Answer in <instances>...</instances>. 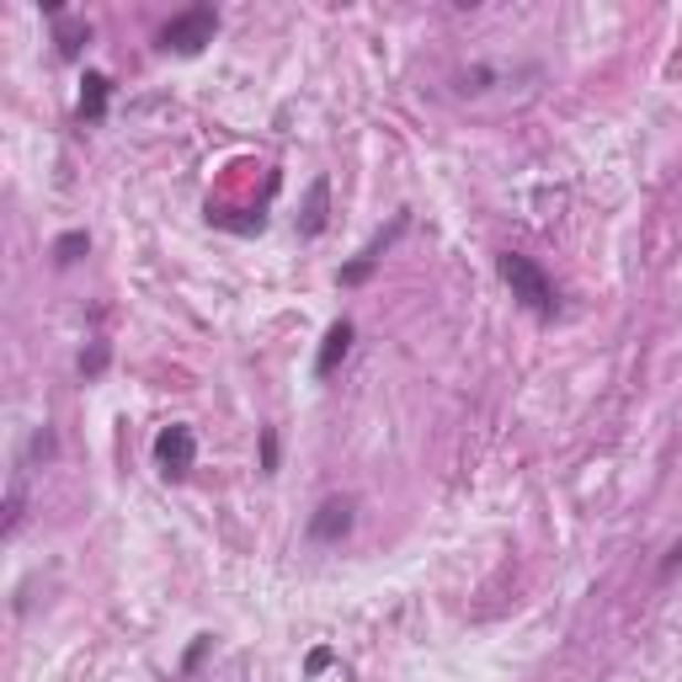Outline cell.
<instances>
[{
  "label": "cell",
  "instance_id": "1",
  "mask_svg": "<svg viewBox=\"0 0 682 682\" xmlns=\"http://www.w3.org/2000/svg\"><path fill=\"white\" fill-rule=\"evenodd\" d=\"M496 272H502V283L512 288V298L538 315V321H555L560 315V288H555V277L538 267L534 256H523V251H502L496 256Z\"/></svg>",
  "mask_w": 682,
  "mask_h": 682
},
{
  "label": "cell",
  "instance_id": "2",
  "mask_svg": "<svg viewBox=\"0 0 682 682\" xmlns=\"http://www.w3.org/2000/svg\"><path fill=\"white\" fill-rule=\"evenodd\" d=\"M213 32H219V11H213V6H187V11H177V17L160 28V54L192 60V54H203L208 43H213Z\"/></svg>",
  "mask_w": 682,
  "mask_h": 682
},
{
  "label": "cell",
  "instance_id": "3",
  "mask_svg": "<svg viewBox=\"0 0 682 682\" xmlns=\"http://www.w3.org/2000/svg\"><path fill=\"white\" fill-rule=\"evenodd\" d=\"M406 230H411V208H395V219H389L385 230H379V235L368 240V245L357 251L353 262H342V272H336V283H342V288H363V283H368V277L379 272V262H385L389 251H395V240L406 235Z\"/></svg>",
  "mask_w": 682,
  "mask_h": 682
},
{
  "label": "cell",
  "instance_id": "4",
  "mask_svg": "<svg viewBox=\"0 0 682 682\" xmlns=\"http://www.w3.org/2000/svg\"><path fill=\"white\" fill-rule=\"evenodd\" d=\"M155 464H160V475L166 480H187L192 475V464H198V432H192L187 421L160 427V438H155Z\"/></svg>",
  "mask_w": 682,
  "mask_h": 682
},
{
  "label": "cell",
  "instance_id": "5",
  "mask_svg": "<svg viewBox=\"0 0 682 682\" xmlns=\"http://www.w3.org/2000/svg\"><path fill=\"white\" fill-rule=\"evenodd\" d=\"M353 523H357V502H353V496H326V502L309 512L304 538H309V544H342V538L353 534Z\"/></svg>",
  "mask_w": 682,
  "mask_h": 682
},
{
  "label": "cell",
  "instance_id": "6",
  "mask_svg": "<svg viewBox=\"0 0 682 682\" xmlns=\"http://www.w3.org/2000/svg\"><path fill=\"white\" fill-rule=\"evenodd\" d=\"M326 224H330V177L321 171V177L309 181V192H304V208H298V235L315 240V235H326Z\"/></svg>",
  "mask_w": 682,
  "mask_h": 682
},
{
  "label": "cell",
  "instance_id": "7",
  "mask_svg": "<svg viewBox=\"0 0 682 682\" xmlns=\"http://www.w3.org/2000/svg\"><path fill=\"white\" fill-rule=\"evenodd\" d=\"M353 336H357L353 321H336V326L326 330V342H321V353H315V379H330V374L347 363V353H353Z\"/></svg>",
  "mask_w": 682,
  "mask_h": 682
},
{
  "label": "cell",
  "instance_id": "8",
  "mask_svg": "<svg viewBox=\"0 0 682 682\" xmlns=\"http://www.w3.org/2000/svg\"><path fill=\"white\" fill-rule=\"evenodd\" d=\"M49 17H54V49H60V60H81V49L91 43V22L86 17H64L60 6H49Z\"/></svg>",
  "mask_w": 682,
  "mask_h": 682
},
{
  "label": "cell",
  "instance_id": "9",
  "mask_svg": "<svg viewBox=\"0 0 682 682\" xmlns=\"http://www.w3.org/2000/svg\"><path fill=\"white\" fill-rule=\"evenodd\" d=\"M107 102H113V81H107L102 70H86V81H81V102H75L81 123H102L107 118Z\"/></svg>",
  "mask_w": 682,
  "mask_h": 682
},
{
  "label": "cell",
  "instance_id": "10",
  "mask_svg": "<svg viewBox=\"0 0 682 682\" xmlns=\"http://www.w3.org/2000/svg\"><path fill=\"white\" fill-rule=\"evenodd\" d=\"M86 251H91V235H86V230H64V235L54 240V245H49L54 267H75V262H81Z\"/></svg>",
  "mask_w": 682,
  "mask_h": 682
},
{
  "label": "cell",
  "instance_id": "11",
  "mask_svg": "<svg viewBox=\"0 0 682 682\" xmlns=\"http://www.w3.org/2000/svg\"><path fill=\"white\" fill-rule=\"evenodd\" d=\"M22 506H28V470L17 464V475H11V491H6V538L22 528Z\"/></svg>",
  "mask_w": 682,
  "mask_h": 682
},
{
  "label": "cell",
  "instance_id": "12",
  "mask_svg": "<svg viewBox=\"0 0 682 682\" xmlns=\"http://www.w3.org/2000/svg\"><path fill=\"white\" fill-rule=\"evenodd\" d=\"M54 453H60V438H54V427L43 421V427H38V432H32V438H28V453H22V470H32V464H49Z\"/></svg>",
  "mask_w": 682,
  "mask_h": 682
},
{
  "label": "cell",
  "instance_id": "13",
  "mask_svg": "<svg viewBox=\"0 0 682 682\" xmlns=\"http://www.w3.org/2000/svg\"><path fill=\"white\" fill-rule=\"evenodd\" d=\"M107 363H113V347H107V342H91L75 368H81V379L91 385V379H102V374H107Z\"/></svg>",
  "mask_w": 682,
  "mask_h": 682
},
{
  "label": "cell",
  "instance_id": "14",
  "mask_svg": "<svg viewBox=\"0 0 682 682\" xmlns=\"http://www.w3.org/2000/svg\"><path fill=\"white\" fill-rule=\"evenodd\" d=\"M262 475H277V432L262 427Z\"/></svg>",
  "mask_w": 682,
  "mask_h": 682
},
{
  "label": "cell",
  "instance_id": "15",
  "mask_svg": "<svg viewBox=\"0 0 682 682\" xmlns=\"http://www.w3.org/2000/svg\"><path fill=\"white\" fill-rule=\"evenodd\" d=\"M330 661H336V655H330L326 646H321V651H309V655H304V672H309V678H321V672H326Z\"/></svg>",
  "mask_w": 682,
  "mask_h": 682
},
{
  "label": "cell",
  "instance_id": "16",
  "mask_svg": "<svg viewBox=\"0 0 682 682\" xmlns=\"http://www.w3.org/2000/svg\"><path fill=\"white\" fill-rule=\"evenodd\" d=\"M208 646H213V634H198V646L187 651V661H181V672H192V667L203 661V651H208Z\"/></svg>",
  "mask_w": 682,
  "mask_h": 682
},
{
  "label": "cell",
  "instance_id": "17",
  "mask_svg": "<svg viewBox=\"0 0 682 682\" xmlns=\"http://www.w3.org/2000/svg\"><path fill=\"white\" fill-rule=\"evenodd\" d=\"M678 565H682V544H672V549H667V560H661V581H667Z\"/></svg>",
  "mask_w": 682,
  "mask_h": 682
}]
</instances>
